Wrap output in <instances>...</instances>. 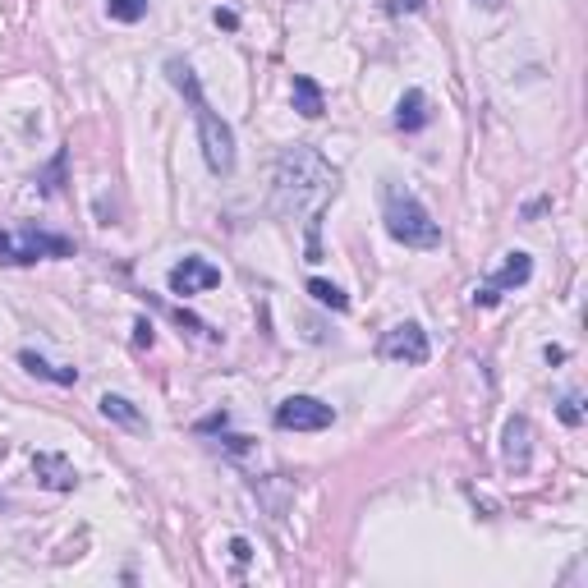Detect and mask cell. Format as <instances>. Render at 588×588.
<instances>
[{
    "label": "cell",
    "mask_w": 588,
    "mask_h": 588,
    "mask_svg": "<svg viewBox=\"0 0 588 588\" xmlns=\"http://www.w3.org/2000/svg\"><path fill=\"white\" fill-rule=\"evenodd\" d=\"M501 455H506L510 474H529V464H533V428H529V419H510L506 423Z\"/></svg>",
    "instance_id": "obj_9"
},
{
    "label": "cell",
    "mask_w": 588,
    "mask_h": 588,
    "mask_svg": "<svg viewBox=\"0 0 588 588\" xmlns=\"http://www.w3.org/2000/svg\"><path fill=\"white\" fill-rule=\"evenodd\" d=\"M382 221L386 235L405 249H441V226L432 221L419 193L405 189L400 180H382Z\"/></svg>",
    "instance_id": "obj_3"
},
{
    "label": "cell",
    "mask_w": 588,
    "mask_h": 588,
    "mask_svg": "<svg viewBox=\"0 0 588 588\" xmlns=\"http://www.w3.org/2000/svg\"><path fill=\"white\" fill-rule=\"evenodd\" d=\"M294 111L304 115V120H317V115L327 111V97H322V88L308 74H294Z\"/></svg>",
    "instance_id": "obj_12"
},
{
    "label": "cell",
    "mask_w": 588,
    "mask_h": 588,
    "mask_svg": "<svg viewBox=\"0 0 588 588\" xmlns=\"http://www.w3.org/2000/svg\"><path fill=\"white\" fill-rule=\"evenodd\" d=\"M276 212L285 221H304L308 235V262H322V244H317V230H322V207L336 198V166H331L317 147L294 143L276 157Z\"/></svg>",
    "instance_id": "obj_1"
},
{
    "label": "cell",
    "mask_w": 588,
    "mask_h": 588,
    "mask_svg": "<svg viewBox=\"0 0 588 588\" xmlns=\"http://www.w3.org/2000/svg\"><path fill=\"white\" fill-rule=\"evenodd\" d=\"M134 331H138V345H152V327H147V322H138Z\"/></svg>",
    "instance_id": "obj_22"
},
{
    "label": "cell",
    "mask_w": 588,
    "mask_h": 588,
    "mask_svg": "<svg viewBox=\"0 0 588 588\" xmlns=\"http://www.w3.org/2000/svg\"><path fill=\"white\" fill-rule=\"evenodd\" d=\"M478 10H501V5H506V0H474Z\"/></svg>",
    "instance_id": "obj_23"
},
{
    "label": "cell",
    "mask_w": 588,
    "mask_h": 588,
    "mask_svg": "<svg viewBox=\"0 0 588 588\" xmlns=\"http://www.w3.org/2000/svg\"><path fill=\"white\" fill-rule=\"evenodd\" d=\"M102 414H106L111 423H120V428H134V432H143V428H147V419L134 409V400L115 396V391H106V396H102Z\"/></svg>",
    "instance_id": "obj_13"
},
{
    "label": "cell",
    "mask_w": 588,
    "mask_h": 588,
    "mask_svg": "<svg viewBox=\"0 0 588 588\" xmlns=\"http://www.w3.org/2000/svg\"><path fill=\"white\" fill-rule=\"evenodd\" d=\"M147 5H152V0H106V14H111L115 23H138L147 14Z\"/></svg>",
    "instance_id": "obj_16"
},
{
    "label": "cell",
    "mask_w": 588,
    "mask_h": 588,
    "mask_svg": "<svg viewBox=\"0 0 588 588\" xmlns=\"http://www.w3.org/2000/svg\"><path fill=\"white\" fill-rule=\"evenodd\" d=\"M69 253H74V239L51 235V230H37V226L0 230V262H5V267H28V262L69 258Z\"/></svg>",
    "instance_id": "obj_4"
},
{
    "label": "cell",
    "mask_w": 588,
    "mask_h": 588,
    "mask_svg": "<svg viewBox=\"0 0 588 588\" xmlns=\"http://www.w3.org/2000/svg\"><path fill=\"white\" fill-rule=\"evenodd\" d=\"M556 414H561V423H566V428H579V423H584V400H579V396H566Z\"/></svg>",
    "instance_id": "obj_17"
},
{
    "label": "cell",
    "mask_w": 588,
    "mask_h": 588,
    "mask_svg": "<svg viewBox=\"0 0 588 588\" xmlns=\"http://www.w3.org/2000/svg\"><path fill=\"white\" fill-rule=\"evenodd\" d=\"M529 276H533V258H529V253H524V249L506 253L501 272L492 276L487 285H478V290H474V304H478V308H497V304H501V294H506V290H520V285H529Z\"/></svg>",
    "instance_id": "obj_7"
},
{
    "label": "cell",
    "mask_w": 588,
    "mask_h": 588,
    "mask_svg": "<svg viewBox=\"0 0 588 588\" xmlns=\"http://www.w3.org/2000/svg\"><path fill=\"white\" fill-rule=\"evenodd\" d=\"M272 423L281 432H322L336 423V409L327 405V400H317V396H290L276 405Z\"/></svg>",
    "instance_id": "obj_5"
},
{
    "label": "cell",
    "mask_w": 588,
    "mask_h": 588,
    "mask_svg": "<svg viewBox=\"0 0 588 588\" xmlns=\"http://www.w3.org/2000/svg\"><path fill=\"white\" fill-rule=\"evenodd\" d=\"M19 363L33 377H46V382H60V386H74V382H79V368H56V363H46L42 354H33V350H19Z\"/></svg>",
    "instance_id": "obj_14"
},
{
    "label": "cell",
    "mask_w": 588,
    "mask_h": 588,
    "mask_svg": "<svg viewBox=\"0 0 588 588\" xmlns=\"http://www.w3.org/2000/svg\"><path fill=\"white\" fill-rule=\"evenodd\" d=\"M166 285H170V294L189 299V294L216 290V285H221V267H212L207 258H184V262H175V267H170Z\"/></svg>",
    "instance_id": "obj_8"
},
{
    "label": "cell",
    "mask_w": 588,
    "mask_h": 588,
    "mask_svg": "<svg viewBox=\"0 0 588 588\" xmlns=\"http://www.w3.org/2000/svg\"><path fill=\"white\" fill-rule=\"evenodd\" d=\"M33 474H37V483L51 487V492H74V487H79V474H74V464H69L65 455H56V451L33 455Z\"/></svg>",
    "instance_id": "obj_10"
},
{
    "label": "cell",
    "mask_w": 588,
    "mask_h": 588,
    "mask_svg": "<svg viewBox=\"0 0 588 588\" xmlns=\"http://www.w3.org/2000/svg\"><path fill=\"white\" fill-rule=\"evenodd\" d=\"M166 79L175 83L184 97H189L193 120H198V143H203L207 170H212V175H235V129H230L226 120L207 106L203 83H198L193 65H184V60H166Z\"/></svg>",
    "instance_id": "obj_2"
},
{
    "label": "cell",
    "mask_w": 588,
    "mask_h": 588,
    "mask_svg": "<svg viewBox=\"0 0 588 588\" xmlns=\"http://www.w3.org/2000/svg\"><path fill=\"white\" fill-rule=\"evenodd\" d=\"M377 350H382L386 363H400V368H419V363H428L432 345H428V331H423L419 322H400V327L386 331Z\"/></svg>",
    "instance_id": "obj_6"
},
{
    "label": "cell",
    "mask_w": 588,
    "mask_h": 588,
    "mask_svg": "<svg viewBox=\"0 0 588 588\" xmlns=\"http://www.w3.org/2000/svg\"><path fill=\"white\" fill-rule=\"evenodd\" d=\"M432 111H428V92L423 88H409L405 97H400L396 106V129H405V134H419V129H428Z\"/></svg>",
    "instance_id": "obj_11"
},
{
    "label": "cell",
    "mask_w": 588,
    "mask_h": 588,
    "mask_svg": "<svg viewBox=\"0 0 588 588\" xmlns=\"http://www.w3.org/2000/svg\"><path fill=\"white\" fill-rule=\"evenodd\" d=\"M212 23H216V28H226V33H235V28H239V14H235V10H221V5H216V10H212Z\"/></svg>",
    "instance_id": "obj_18"
},
{
    "label": "cell",
    "mask_w": 588,
    "mask_h": 588,
    "mask_svg": "<svg viewBox=\"0 0 588 588\" xmlns=\"http://www.w3.org/2000/svg\"><path fill=\"white\" fill-rule=\"evenodd\" d=\"M230 552H235V561H249V556H253L249 538H235V543H230Z\"/></svg>",
    "instance_id": "obj_20"
},
{
    "label": "cell",
    "mask_w": 588,
    "mask_h": 588,
    "mask_svg": "<svg viewBox=\"0 0 588 588\" xmlns=\"http://www.w3.org/2000/svg\"><path fill=\"white\" fill-rule=\"evenodd\" d=\"M308 294H313L322 308H331V313H345V308H350V294L340 290V285L322 281V276H313V281H308Z\"/></svg>",
    "instance_id": "obj_15"
},
{
    "label": "cell",
    "mask_w": 588,
    "mask_h": 588,
    "mask_svg": "<svg viewBox=\"0 0 588 588\" xmlns=\"http://www.w3.org/2000/svg\"><path fill=\"white\" fill-rule=\"evenodd\" d=\"M226 423H230V414L221 409V414H207V419L198 423V432H226Z\"/></svg>",
    "instance_id": "obj_19"
},
{
    "label": "cell",
    "mask_w": 588,
    "mask_h": 588,
    "mask_svg": "<svg viewBox=\"0 0 588 588\" xmlns=\"http://www.w3.org/2000/svg\"><path fill=\"white\" fill-rule=\"evenodd\" d=\"M423 0H391V14H414Z\"/></svg>",
    "instance_id": "obj_21"
}]
</instances>
